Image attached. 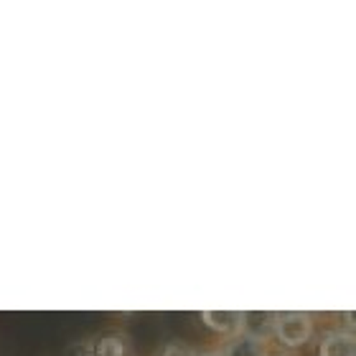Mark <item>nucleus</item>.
Here are the masks:
<instances>
[{"label": "nucleus", "instance_id": "nucleus-1", "mask_svg": "<svg viewBox=\"0 0 356 356\" xmlns=\"http://www.w3.org/2000/svg\"><path fill=\"white\" fill-rule=\"evenodd\" d=\"M313 316L303 311H280L273 316V339L285 349H300L311 341Z\"/></svg>", "mask_w": 356, "mask_h": 356}, {"label": "nucleus", "instance_id": "nucleus-2", "mask_svg": "<svg viewBox=\"0 0 356 356\" xmlns=\"http://www.w3.org/2000/svg\"><path fill=\"white\" fill-rule=\"evenodd\" d=\"M79 354L82 356H133V346H130V339L120 331H112V334L97 336L92 341H84L79 346Z\"/></svg>", "mask_w": 356, "mask_h": 356}, {"label": "nucleus", "instance_id": "nucleus-3", "mask_svg": "<svg viewBox=\"0 0 356 356\" xmlns=\"http://www.w3.org/2000/svg\"><path fill=\"white\" fill-rule=\"evenodd\" d=\"M318 356H356V341L349 328H331L321 336Z\"/></svg>", "mask_w": 356, "mask_h": 356}, {"label": "nucleus", "instance_id": "nucleus-4", "mask_svg": "<svg viewBox=\"0 0 356 356\" xmlns=\"http://www.w3.org/2000/svg\"><path fill=\"white\" fill-rule=\"evenodd\" d=\"M273 316L270 311H242V323H239V334H247L260 341L273 339Z\"/></svg>", "mask_w": 356, "mask_h": 356}, {"label": "nucleus", "instance_id": "nucleus-5", "mask_svg": "<svg viewBox=\"0 0 356 356\" xmlns=\"http://www.w3.org/2000/svg\"><path fill=\"white\" fill-rule=\"evenodd\" d=\"M201 321H204L214 334L234 336V334H239L242 311H204L201 313Z\"/></svg>", "mask_w": 356, "mask_h": 356}, {"label": "nucleus", "instance_id": "nucleus-6", "mask_svg": "<svg viewBox=\"0 0 356 356\" xmlns=\"http://www.w3.org/2000/svg\"><path fill=\"white\" fill-rule=\"evenodd\" d=\"M222 356H267V341L252 339L247 334H234L224 343Z\"/></svg>", "mask_w": 356, "mask_h": 356}, {"label": "nucleus", "instance_id": "nucleus-7", "mask_svg": "<svg viewBox=\"0 0 356 356\" xmlns=\"http://www.w3.org/2000/svg\"><path fill=\"white\" fill-rule=\"evenodd\" d=\"M161 356H196V349L184 341H168L161 349Z\"/></svg>", "mask_w": 356, "mask_h": 356}, {"label": "nucleus", "instance_id": "nucleus-8", "mask_svg": "<svg viewBox=\"0 0 356 356\" xmlns=\"http://www.w3.org/2000/svg\"><path fill=\"white\" fill-rule=\"evenodd\" d=\"M196 356H222L219 349H207V351H196Z\"/></svg>", "mask_w": 356, "mask_h": 356}]
</instances>
